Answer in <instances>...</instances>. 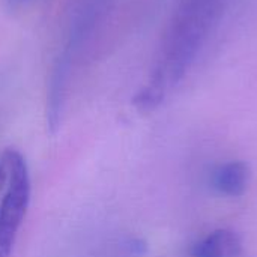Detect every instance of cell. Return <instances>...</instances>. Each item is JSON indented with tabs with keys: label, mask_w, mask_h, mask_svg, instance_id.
<instances>
[{
	"label": "cell",
	"mask_w": 257,
	"mask_h": 257,
	"mask_svg": "<svg viewBox=\"0 0 257 257\" xmlns=\"http://www.w3.org/2000/svg\"><path fill=\"white\" fill-rule=\"evenodd\" d=\"M223 0H178L148 86L134 98L143 111L158 107L193 63L221 11Z\"/></svg>",
	"instance_id": "cell-1"
},
{
	"label": "cell",
	"mask_w": 257,
	"mask_h": 257,
	"mask_svg": "<svg viewBox=\"0 0 257 257\" xmlns=\"http://www.w3.org/2000/svg\"><path fill=\"white\" fill-rule=\"evenodd\" d=\"M30 202V176L20 152L0 155V257H11Z\"/></svg>",
	"instance_id": "cell-2"
},
{
	"label": "cell",
	"mask_w": 257,
	"mask_h": 257,
	"mask_svg": "<svg viewBox=\"0 0 257 257\" xmlns=\"http://www.w3.org/2000/svg\"><path fill=\"white\" fill-rule=\"evenodd\" d=\"M242 242L238 233L229 229H218L203 238L193 250L194 257H238Z\"/></svg>",
	"instance_id": "cell-3"
},
{
	"label": "cell",
	"mask_w": 257,
	"mask_h": 257,
	"mask_svg": "<svg viewBox=\"0 0 257 257\" xmlns=\"http://www.w3.org/2000/svg\"><path fill=\"white\" fill-rule=\"evenodd\" d=\"M250 167L244 161H230L220 166L214 173L215 188L226 196H241L245 193L250 182Z\"/></svg>",
	"instance_id": "cell-4"
},
{
	"label": "cell",
	"mask_w": 257,
	"mask_h": 257,
	"mask_svg": "<svg viewBox=\"0 0 257 257\" xmlns=\"http://www.w3.org/2000/svg\"><path fill=\"white\" fill-rule=\"evenodd\" d=\"M8 2H9V5H21V3L29 2V0H8Z\"/></svg>",
	"instance_id": "cell-5"
}]
</instances>
